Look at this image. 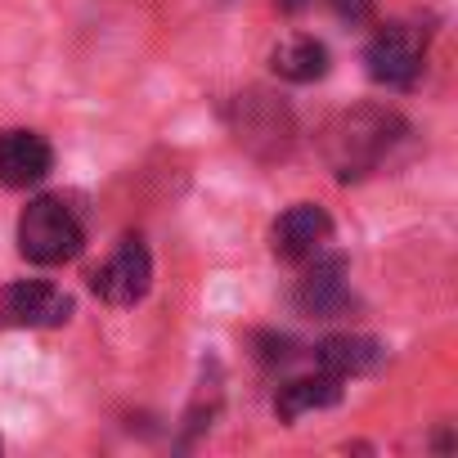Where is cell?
Here are the masks:
<instances>
[{
	"label": "cell",
	"instance_id": "30bf717a",
	"mask_svg": "<svg viewBox=\"0 0 458 458\" xmlns=\"http://www.w3.org/2000/svg\"><path fill=\"white\" fill-rule=\"evenodd\" d=\"M377 360H382V351L369 337H328V342L315 346V369H324L342 382L355 377V373H369Z\"/></svg>",
	"mask_w": 458,
	"mask_h": 458
},
{
	"label": "cell",
	"instance_id": "8992f818",
	"mask_svg": "<svg viewBox=\"0 0 458 458\" xmlns=\"http://www.w3.org/2000/svg\"><path fill=\"white\" fill-rule=\"evenodd\" d=\"M55 171V148L37 131H5L0 135V184L32 189Z\"/></svg>",
	"mask_w": 458,
	"mask_h": 458
},
{
	"label": "cell",
	"instance_id": "52a82bcc",
	"mask_svg": "<svg viewBox=\"0 0 458 458\" xmlns=\"http://www.w3.org/2000/svg\"><path fill=\"white\" fill-rule=\"evenodd\" d=\"M328 234H333V220H328V211L315 207V202H297V207H288V211L275 220V229H270L275 252L288 257V261H306V257H315V252L328 243Z\"/></svg>",
	"mask_w": 458,
	"mask_h": 458
},
{
	"label": "cell",
	"instance_id": "8fae6325",
	"mask_svg": "<svg viewBox=\"0 0 458 458\" xmlns=\"http://www.w3.org/2000/svg\"><path fill=\"white\" fill-rule=\"evenodd\" d=\"M270 68H275L284 81L306 86V81H319V77L328 72V50H324V41H315V37H293V41H284V46L270 55Z\"/></svg>",
	"mask_w": 458,
	"mask_h": 458
},
{
	"label": "cell",
	"instance_id": "5b68a950",
	"mask_svg": "<svg viewBox=\"0 0 458 458\" xmlns=\"http://www.w3.org/2000/svg\"><path fill=\"white\" fill-rule=\"evenodd\" d=\"M369 77L382 86H409L422 68V37L409 23H386L364 50Z\"/></svg>",
	"mask_w": 458,
	"mask_h": 458
},
{
	"label": "cell",
	"instance_id": "3957f363",
	"mask_svg": "<svg viewBox=\"0 0 458 458\" xmlns=\"http://www.w3.org/2000/svg\"><path fill=\"white\" fill-rule=\"evenodd\" d=\"M90 288L108 306H135V301H144L148 288H153V257H148L144 239L126 234L117 243V252L90 275Z\"/></svg>",
	"mask_w": 458,
	"mask_h": 458
},
{
	"label": "cell",
	"instance_id": "4fadbf2b",
	"mask_svg": "<svg viewBox=\"0 0 458 458\" xmlns=\"http://www.w3.org/2000/svg\"><path fill=\"white\" fill-rule=\"evenodd\" d=\"M310 5V0H279V10H288V14H301Z\"/></svg>",
	"mask_w": 458,
	"mask_h": 458
},
{
	"label": "cell",
	"instance_id": "277c9868",
	"mask_svg": "<svg viewBox=\"0 0 458 458\" xmlns=\"http://www.w3.org/2000/svg\"><path fill=\"white\" fill-rule=\"evenodd\" d=\"M72 319V297L41 279H19L0 293V324L14 328H59Z\"/></svg>",
	"mask_w": 458,
	"mask_h": 458
},
{
	"label": "cell",
	"instance_id": "9c48e42d",
	"mask_svg": "<svg viewBox=\"0 0 458 458\" xmlns=\"http://www.w3.org/2000/svg\"><path fill=\"white\" fill-rule=\"evenodd\" d=\"M342 400V377H333V373H310V377H293V382H284L279 386V395H275V413L284 418V422H293V418H301V413H310V409H333Z\"/></svg>",
	"mask_w": 458,
	"mask_h": 458
},
{
	"label": "cell",
	"instance_id": "6da1fadb",
	"mask_svg": "<svg viewBox=\"0 0 458 458\" xmlns=\"http://www.w3.org/2000/svg\"><path fill=\"white\" fill-rule=\"evenodd\" d=\"M86 229L64 198H37L19 216V252L32 266H64L81 252Z\"/></svg>",
	"mask_w": 458,
	"mask_h": 458
},
{
	"label": "cell",
	"instance_id": "7c38bea8",
	"mask_svg": "<svg viewBox=\"0 0 458 458\" xmlns=\"http://www.w3.org/2000/svg\"><path fill=\"white\" fill-rule=\"evenodd\" d=\"M328 5H333L342 19H351V23H355V19H364V14L373 10V0H328Z\"/></svg>",
	"mask_w": 458,
	"mask_h": 458
},
{
	"label": "cell",
	"instance_id": "ba28073f",
	"mask_svg": "<svg viewBox=\"0 0 458 458\" xmlns=\"http://www.w3.org/2000/svg\"><path fill=\"white\" fill-rule=\"evenodd\" d=\"M297 306L315 319H333L346 306V257H337V252L319 257L315 252V266L297 284Z\"/></svg>",
	"mask_w": 458,
	"mask_h": 458
},
{
	"label": "cell",
	"instance_id": "7a4b0ae2",
	"mask_svg": "<svg viewBox=\"0 0 458 458\" xmlns=\"http://www.w3.org/2000/svg\"><path fill=\"white\" fill-rule=\"evenodd\" d=\"M400 131V117L391 113H377V108H360V113H346L333 131H328V157L337 166L342 180H355L364 175L369 166L382 162V153L391 148Z\"/></svg>",
	"mask_w": 458,
	"mask_h": 458
}]
</instances>
